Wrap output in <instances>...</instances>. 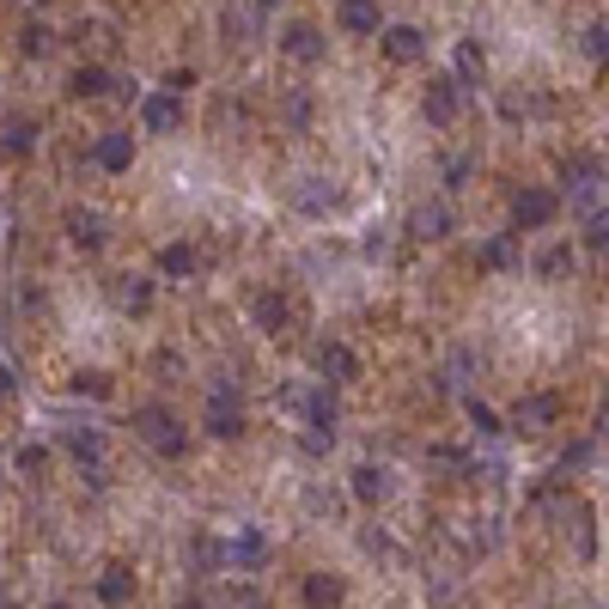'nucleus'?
<instances>
[{
	"instance_id": "nucleus-42",
	"label": "nucleus",
	"mask_w": 609,
	"mask_h": 609,
	"mask_svg": "<svg viewBox=\"0 0 609 609\" xmlns=\"http://www.w3.org/2000/svg\"><path fill=\"white\" fill-rule=\"evenodd\" d=\"M591 251H609V219H598V226H591Z\"/></svg>"
},
{
	"instance_id": "nucleus-40",
	"label": "nucleus",
	"mask_w": 609,
	"mask_h": 609,
	"mask_svg": "<svg viewBox=\"0 0 609 609\" xmlns=\"http://www.w3.org/2000/svg\"><path fill=\"white\" fill-rule=\"evenodd\" d=\"M360 542H366V554H391V537H384V530H366Z\"/></svg>"
},
{
	"instance_id": "nucleus-17",
	"label": "nucleus",
	"mask_w": 609,
	"mask_h": 609,
	"mask_svg": "<svg viewBox=\"0 0 609 609\" xmlns=\"http://www.w3.org/2000/svg\"><path fill=\"white\" fill-rule=\"evenodd\" d=\"M299 598H305V609H335V603L347 598V586H342L335 573H305Z\"/></svg>"
},
{
	"instance_id": "nucleus-20",
	"label": "nucleus",
	"mask_w": 609,
	"mask_h": 609,
	"mask_svg": "<svg viewBox=\"0 0 609 609\" xmlns=\"http://www.w3.org/2000/svg\"><path fill=\"white\" fill-rule=\"evenodd\" d=\"M128 598H135V573H128V567H104L98 573V603L122 609Z\"/></svg>"
},
{
	"instance_id": "nucleus-44",
	"label": "nucleus",
	"mask_w": 609,
	"mask_h": 609,
	"mask_svg": "<svg viewBox=\"0 0 609 609\" xmlns=\"http://www.w3.org/2000/svg\"><path fill=\"white\" fill-rule=\"evenodd\" d=\"M598 426H603V433H609V396H603V409H598Z\"/></svg>"
},
{
	"instance_id": "nucleus-16",
	"label": "nucleus",
	"mask_w": 609,
	"mask_h": 609,
	"mask_svg": "<svg viewBox=\"0 0 609 609\" xmlns=\"http://www.w3.org/2000/svg\"><path fill=\"white\" fill-rule=\"evenodd\" d=\"M159 275H165V281L202 275V251H196V244H165V251H159Z\"/></svg>"
},
{
	"instance_id": "nucleus-29",
	"label": "nucleus",
	"mask_w": 609,
	"mask_h": 609,
	"mask_svg": "<svg viewBox=\"0 0 609 609\" xmlns=\"http://www.w3.org/2000/svg\"><path fill=\"white\" fill-rule=\"evenodd\" d=\"M567 268H573V244H549V251L537 256V275H542V281L567 275Z\"/></svg>"
},
{
	"instance_id": "nucleus-4",
	"label": "nucleus",
	"mask_w": 609,
	"mask_h": 609,
	"mask_svg": "<svg viewBox=\"0 0 609 609\" xmlns=\"http://www.w3.org/2000/svg\"><path fill=\"white\" fill-rule=\"evenodd\" d=\"M554 214H561V202H554L549 189H518V196H512V226H518V232H524V226H530V232L549 226Z\"/></svg>"
},
{
	"instance_id": "nucleus-36",
	"label": "nucleus",
	"mask_w": 609,
	"mask_h": 609,
	"mask_svg": "<svg viewBox=\"0 0 609 609\" xmlns=\"http://www.w3.org/2000/svg\"><path fill=\"white\" fill-rule=\"evenodd\" d=\"M311 122V98L305 92H287V128H305Z\"/></svg>"
},
{
	"instance_id": "nucleus-30",
	"label": "nucleus",
	"mask_w": 609,
	"mask_h": 609,
	"mask_svg": "<svg viewBox=\"0 0 609 609\" xmlns=\"http://www.w3.org/2000/svg\"><path fill=\"white\" fill-rule=\"evenodd\" d=\"M463 414H470V426H475L482 439H494V433H500V414L488 409V403H475V396H463Z\"/></svg>"
},
{
	"instance_id": "nucleus-25",
	"label": "nucleus",
	"mask_w": 609,
	"mask_h": 609,
	"mask_svg": "<svg viewBox=\"0 0 609 609\" xmlns=\"http://www.w3.org/2000/svg\"><path fill=\"white\" fill-rule=\"evenodd\" d=\"M31 140H37V122H31V116H12L7 135H0V147H7L12 159H24V153H31Z\"/></svg>"
},
{
	"instance_id": "nucleus-46",
	"label": "nucleus",
	"mask_w": 609,
	"mask_h": 609,
	"mask_svg": "<svg viewBox=\"0 0 609 609\" xmlns=\"http://www.w3.org/2000/svg\"><path fill=\"white\" fill-rule=\"evenodd\" d=\"M256 7H275V0H256Z\"/></svg>"
},
{
	"instance_id": "nucleus-37",
	"label": "nucleus",
	"mask_w": 609,
	"mask_h": 609,
	"mask_svg": "<svg viewBox=\"0 0 609 609\" xmlns=\"http://www.w3.org/2000/svg\"><path fill=\"white\" fill-rule=\"evenodd\" d=\"M586 56L609 61V24H591V31H586Z\"/></svg>"
},
{
	"instance_id": "nucleus-13",
	"label": "nucleus",
	"mask_w": 609,
	"mask_h": 609,
	"mask_svg": "<svg viewBox=\"0 0 609 609\" xmlns=\"http://www.w3.org/2000/svg\"><path fill=\"white\" fill-rule=\"evenodd\" d=\"M347 488H354L360 507H379V500H391V470H384V463H360Z\"/></svg>"
},
{
	"instance_id": "nucleus-9",
	"label": "nucleus",
	"mask_w": 609,
	"mask_h": 609,
	"mask_svg": "<svg viewBox=\"0 0 609 609\" xmlns=\"http://www.w3.org/2000/svg\"><path fill=\"white\" fill-rule=\"evenodd\" d=\"M61 226H68V238L80 244V251H98V244L110 238V232H104V214H98V207H68V214H61Z\"/></svg>"
},
{
	"instance_id": "nucleus-32",
	"label": "nucleus",
	"mask_w": 609,
	"mask_h": 609,
	"mask_svg": "<svg viewBox=\"0 0 609 609\" xmlns=\"http://www.w3.org/2000/svg\"><path fill=\"white\" fill-rule=\"evenodd\" d=\"M12 463H19V475H43L49 470V445H19Z\"/></svg>"
},
{
	"instance_id": "nucleus-33",
	"label": "nucleus",
	"mask_w": 609,
	"mask_h": 609,
	"mask_svg": "<svg viewBox=\"0 0 609 609\" xmlns=\"http://www.w3.org/2000/svg\"><path fill=\"white\" fill-rule=\"evenodd\" d=\"M73 396H110V379L104 372H73Z\"/></svg>"
},
{
	"instance_id": "nucleus-2",
	"label": "nucleus",
	"mask_w": 609,
	"mask_h": 609,
	"mask_svg": "<svg viewBox=\"0 0 609 609\" xmlns=\"http://www.w3.org/2000/svg\"><path fill=\"white\" fill-rule=\"evenodd\" d=\"M202 426H207V433H214V439H238V433H244V426H251V421H244V396H238V391H232V384H226V379H219V384H214V391H207V409H202Z\"/></svg>"
},
{
	"instance_id": "nucleus-21",
	"label": "nucleus",
	"mask_w": 609,
	"mask_h": 609,
	"mask_svg": "<svg viewBox=\"0 0 609 609\" xmlns=\"http://www.w3.org/2000/svg\"><path fill=\"white\" fill-rule=\"evenodd\" d=\"M293 202H299L305 214H330V207L342 202V189H335L330 177H305V184H299V196H293Z\"/></svg>"
},
{
	"instance_id": "nucleus-10",
	"label": "nucleus",
	"mask_w": 609,
	"mask_h": 609,
	"mask_svg": "<svg viewBox=\"0 0 609 609\" xmlns=\"http://www.w3.org/2000/svg\"><path fill=\"white\" fill-rule=\"evenodd\" d=\"M335 24L347 37H372L379 31V0H335Z\"/></svg>"
},
{
	"instance_id": "nucleus-8",
	"label": "nucleus",
	"mask_w": 609,
	"mask_h": 609,
	"mask_svg": "<svg viewBox=\"0 0 609 609\" xmlns=\"http://www.w3.org/2000/svg\"><path fill=\"white\" fill-rule=\"evenodd\" d=\"M426 122H458V110H463V92H458V80H426Z\"/></svg>"
},
{
	"instance_id": "nucleus-23",
	"label": "nucleus",
	"mask_w": 609,
	"mask_h": 609,
	"mask_svg": "<svg viewBox=\"0 0 609 609\" xmlns=\"http://www.w3.org/2000/svg\"><path fill=\"white\" fill-rule=\"evenodd\" d=\"M116 305H122V311H135V317H140V311L153 305V281H140V275H122V281H116Z\"/></svg>"
},
{
	"instance_id": "nucleus-11",
	"label": "nucleus",
	"mask_w": 609,
	"mask_h": 609,
	"mask_svg": "<svg viewBox=\"0 0 609 609\" xmlns=\"http://www.w3.org/2000/svg\"><path fill=\"white\" fill-rule=\"evenodd\" d=\"M379 43H384V56H391V61H421L426 56V31H421V24H391Z\"/></svg>"
},
{
	"instance_id": "nucleus-22",
	"label": "nucleus",
	"mask_w": 609,
	"mask_h": 609,
	"mask_svg": "<svg viewBox=\"0 0 609 609\" xmlns=\"http://www.w3.org/2000/svg\"><path fill=\"white\" fill-rule=\"evenodd\" d=\"M475 263H482L488 275H507V268H518V244L512 238H488L482 251H475Z\"/></svg>"
},
{
	"instance_id": "nucleus-39",
	"label": "nucleus",
	"mask_w": 609,
	"mask_h": 609,
	"mask_svg": "<svg viewBox=\"0 0 609 609\" xmlns=\"http://www.w3.org/2000/svg\"><path fill=\"white\" fill-rule=\"evenodd\" d=\"M426 458H433V463H445V470H463V451H451V445H433Z\"/></svg>"
},
{
	"instance_id": "nucleus-41",
	"label": "nucleus",
	"mask_w": 609,
	"mask_h": 609,
	"mask_svg": "<svg viewBox=\"0 0 609 609\" xmlns=\"http://www.w3.org/2000/svg\"><path fill=\"white\" fill-rule=\"evenodd\" d=\"M305 507H311V512H335V494H323V488H311V494H305Z\"/></svg>"
},
{
	"instance_id": "nucleus-19",
	"label": "nucleus",
	"mask_w": 609,
	"mask_h": 609,
	"mask_svg": "<svg viewBox=\"0 0 609 609\" xmlns=\"http://www.w3.org/2000/svg\"><path fill=\"white\" fill-rule=\"evenodd\" d=\"M281 49H287L293 61H323V31L317 24H287V31H281Z\"/></svg>"
},
{
	"instance_id": "nucleus-18",
	"label": "nucleus",
	"mask_w": 609,
	"mask_h": 609,
	"mask_svg": "<svg viewBox=\"0 0 609 609\" xmlns=\"http://www.w3.org/2000/svg\"><path fill=\"white\" fill-rule=\"evenodd\" d=\"M61 445H68V458L80 463V470H86V463L98 470V458H104V433H98V426H68V433H61Z\"/></svg>"
},
{
	"instance_id": "nucleus-28",
	"label": "nucleus",
	"mask_w": 609,
	"mask_h": 609,
	"mask_svg": "<svg viewBox=\"0 0 609 609\" xmlns=\"http://www.w3.org/2000/svg\"><path fill=\"white\" fill-rule=\"evenodd\" d=\"M251 7H226L219 12V31H226V43H251Z\"/></svg>"
},
{
	"instance_id": "nucleus-14",
	"label": "nucleus",
	"mask_w": 609,
	"mask_h": 609,
	"mask_svg": "<svg viewBox=\"0 0 609 609\" xmlns=\"http://www.w3.org/2000/svg\"><path fill=\"white\" fill-rule=\"evenodd\" d=\"M92 165L98 171H128V165H135V135H98Z\"/></svg>"
},
{
	"instance_id": "nucleus-5",
	"label": "nucleus",
	"mask_w": 609,
	"mask_h": 609,
	"mask_svg": "<svg viewBox=\"0 0 609 609\" xmlns=\"http://www.w3.org/2000/svg\"><path fill=\"white\" fill-rule=\"evenodd\" d=\"M554 414H561V403H554L549 391H537V396H518L512 426H518V433H549V426H554Z\"/></svg>"
},
{
	"instance_id": "nucleus-15",
	"label": "nucleus",
	"mask_w": 609,
	"mask_h": 609,
	"mask_svg": "<svg viewBox=\"0 0 609 609\" xmlns=\"http://www.w3.org/2000/svg\"><path fill=\"white\" fill-rule=\"evenodd\" d=\"M409 232H414V238H426V244L445 238V232H451V207H445V202H421V207L409 214Z\"/></svg>"
},
{
	"instance_id": "nucleus-27",
	"label": "nucleus",
	"mask_w": 609,
	"mask_h": 609,
	"mask_svg": "<svg viewBox=\"0 0 609 609\" xmlns=\"http://www.w3.org/2000/svg\"><path fill=\"white\" fill-rule=\"evenodd\" d=\"M68 92L73 98H104V92H110V73H104V68H73Z\"/></svg>"
},
{
	"instance_id": "nucleus-47",
	"label": "nucleus",
	"mask_w": 609,
	"mask_h": 609,
	"mask_svg": "<svg viewBox=\"0 0 609 609\" xmlns=\"http://www.w3.org/2000/svg\"><path fill=\"white\" fill-rule=\"evenodd\" d=\"M49 609H68V603H49Z\"/></svg>"
},
{
	"instance_id": "nucleus-1",
	"label": "nucleus",
	"mask_w": 609,
	"mask_h": 609,
	"mask_svg": "<svg viewBox=\"0 0 609 609\" xmlns=\"http://www.w3.org/2000/svg\"><path fill=\"white\" fill-rule=\"evenodd\" d=\"M135 439L153 451V458H184L189 451V426L177 421L165 403H140L135 409Z\"/></svg>"
},
{
	"instance_id": "nucleus-24",
	"label": "nucleus",
	"mask_w": 609,
	"mask_h": 609,
	"mask_svg": "<svg viewBox=\"0 0 609 609\" xmlns=\"http://www.w3.org/2000/svg\"><path fill=\"white\" fill-rule=\"evenodd\" d=\"M482 73H488V49H482V43H458V86H463V80L482 86Z\"/></svg>"
},
{
	"instance_id": "nucleus-38",
	"label": "nucleus",
	"mask_w": 609,
	"mask_h": 609,
	"mask_svg": "<svg viewBox=\"0 0 609 609\" xmlns=\"http://www.w3.org/2000/svg\"><path fill=\"white\" fill-rule=\"evenodd\" d=\"M470 171H475V159H451V165H445V184L463 189V177H470Z\"/></svg>"
},
{
	"instance_id": "nucleus-6",
	"label": "nucleus",
	"mask_w": 609,
	"mask_h": 609,
	"mask_svg": "<svg viewBox=\"0 0 609 609\" xmlns=\"http://www.w3.org/2000/svg\"><path fill=\"white\" fill-rule=\"evenodd\" d=\"M317 372L330 384H354L360 379V354L347 342H317Z\"/></svg>"
},
{
	"instance_id": "nucleus-12",
	"label": "nucleus",
	"mask_w": 609,
	"mask_h": 609,
	"mask_svg": "<svg viewBox=\"0 0 609 609\" xmlns=\"http://www.w3.org/2000/svg\"><path fill=\"white\" fill-rule=\"evenodd\" d=\"M251 317H256V330H263V335H287L293 305L281 299V293H256V299H251Z\"/></svg>"
},
{
	"instance_id": "nucleus-3",
	"label": "nucleus",
	"mask_w": 609,
	"mask_h": 609,
	"mask_svg": "<svg viewBox=\"0 0 609 609\" xmlns=\"http://www.w3.org/2000/svg\"><path fill=\"white\" fill-rule=\"evenodd\" d=\"M219 561L232 573H256V567H268V537L263 530H238L232 542H219Z\"/></svg>"
},
{
	"instance_id": "nucleus-31",
	"label": "nucleus",
	"mask_w": 609,
	"mask_h": 609,
	"mask_svg": "<svg viewBox=\"0 0 609 609\" xmlns=\"http://www.w3.org/2000/svg\"><path fill=\"white\" fill-rule=\"evenodd\" d=\"M219 609H268V598L256 586H226V598H219Z\"/></svg>"
},
{
	"instance_id": "nucleus-43",
	"label": "nucleus",
	"mask_w": 609,
	"mask_h": 609,
	"mask_svg": "<svg viewBox=\"0 0 609 609\" xmlns=\"http://www.w3.org/2000/svg\"><path fill=\"white\" fill-rule=\"evenodd\" d=\"M12 391H19V384H12V372H7V366H0V409H7V403H12Z\"/></svg>"
},
{
	"instance_id": "nucleus-35",
	"label": "nucleus",
	"mask_w": 609,
	"mask_h": 609,
	"mask_svg": "<svg viewBox=\"0 0 609 609\" xmlns=\"http://www.w3.org/2000/svg\"><path fill=\"white\" fill-rule=\"evenodd\" d=\"M573 537H579V554L591 561V549H598V542H591V507H573Z\"/></svg>"
},
{
	"instance_id": "nucleus-7",
	"label": "nucleus",
	"mask_w": 609,
	"mask_h": 609,
	"mask_svg": "<svg viewBox=\"0 0 609 609\" xmlns=\"http://www.w3.org/2000/svg\"><path fill=\"white\" fill-rule=\"evenodd\" d=\"M177 122H184V98H171V92L140 98V128H147V135H171Z\"/></svg>"
},
{
	"instance_id": "nucleus-45",
	"label": "nucleus",
	"mask_w": 609,
	"mask_h": 609,
	"mask_svg": "<svg viewBox=\"0 0 609 609\" xmlns=\"http://www.w3.org/2000/svg\"><path fill=\"white\" fill-rule=\"evenodd\" d=\"M177 609H207V603H202V598H184V603H177Z\"/></svg>"
},
{
	"instance_id": "nucleus-34",
	"label": "nucleus",
	"mask_w": 609,
	"mask_h": 609,
	"mask_svg": "<svg viewBox=\"0 0 609 609\" xmlns=\"http://www.w3.org/2000/svg\"><path fill=\"white\" fill-rule=\"evenodd\" d=\"M49 43H56V37H49L43 24H24V37H19V49H24V56H49Z\"/></svg>"
},
{
	"instance_id": "nucleus-26",
	"label": "nucleus",
	"mask_w": 609,
	"mask_h": 609,
	"mask_svg": "<svg viewBox=\"0 0 609 609\" xmlns=\"http://www.w3.org/2000/svg\"><path fill=\"white\" fill-rule=\"evenodd\" d=\"M500 110H507L512 122H518V116H549L554 104L542 98V92H507V98H500Z\"/></svg>"
}]
</instances>
